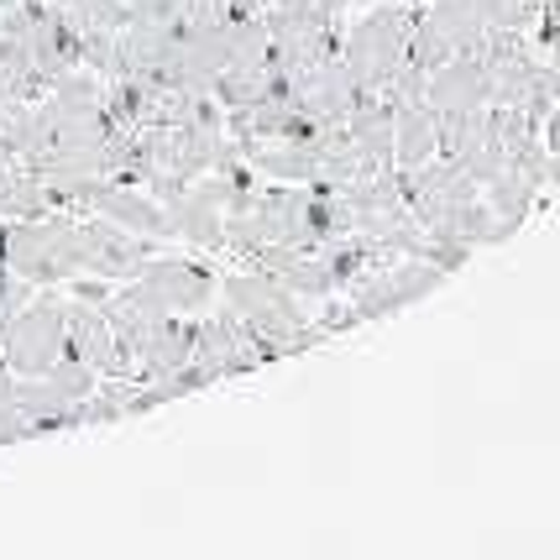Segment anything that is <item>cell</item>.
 <instances>
[{"mask_svg":"<svg viewBox=\"0 0 560 560\" xmlns=\"http://www.w3.org/2000/svg\"><path fill=\"white\" fill-rule=\"evenodd\" d=\"M220 299H225V310L231 315H242L252 325V336L257 341L272 346V357H299V351H310L319 346L315 325L304 315V304H299V293H289L272 272H225L220 278Z\"/></svg>","mask_w":560,"mask_h":560,"instance_id":"1","label":"cell"},{"mask_svg":"<svg viewBox=\"0 0 560 560\" xmlns=\"http://www.w3.org/2000/svg\"><path fill=\"white\" fill-rule=\"evenodd\" d=\"M415 0H372V11L351 22L341 37V63L366 95H383L393 73L409 63V32H415Z\"/></svg>","mask_w":560,"mask_h":560,"instance_id":"2","label":"cell"},{"mask_svg":"<svg viewBox=\"0 0 560 560\" xmlns=\"http://www.w3.org/2000/svg\"><path fill=\"white\" fill-rule=\"evenodd\" d=\"M0 257L32 283H69L79 278V220L26 215L0 220Z\"/></svg>","mask_w":560,"mask_h":560,"instance_id":"3","label":"cell"},{"mask_svg":"<svg viewBox=\"0 0 560 560\" xmlns=\"http://www.w3.org/2000/svg\"><path fill=\"white\" fill-rule=\"evenodd\" d=\"M63 351H69V299L63 293H32L0 325V362L16 377H43Z\"/></svg>","mask_w":560,"mask_h":560,"instance_id":"4","label":"cell"},{"mask_svg":"<svg viewBox=\"0 0 560 560\" xmlns=\"http://www.w3.org/2000/svg\"><path fill=\"white\" fill-rule=\"evenodd\" d=\"M440 283H445V268H435L430 257H393L377 272H366L357 289H346L351 293L346 304L357 310V319H383L393 310H409L419 299H430Z\"/></svg>","mask_w":560,"mask_h":560,"instance_id":"5","label":"cell"},{"mask_svg":"<svg viewBox=\"0 0 560 560\" xmlns=\"http://www.w3.org/2000/svg\"><path fill=\"white\" fill-rule=\"evenodd\" d=\"M189 362L205 366L210 377H236V372H252V366H268L278 362L272 357L268 341H257L252 336V325H246L242 315H231V310H205V315L195 319V351H189Z\"/></svg>","mask_w":560,"mask_h":560,"instance_id":"6","label":"cell"},{"mask_svg":"<svg viewBox=\"0 0 560 560\" xmlns=\"http://www.w3.org/2000/svg\"><path fill=\"white\" fill-rule=\"evenodd\" d=\"M147 257H152V236L121 231L116 220H105V215L79 220V272L105 278V283H121V278H137V268H142Z\"/></svg>","mask_w":560,"mask_h":560,"instance_id":"7","label":"cell"},{"mask_svg":"<svg viewBox=\"0 0 560 560\" xmlns=\"http://www.w3.org/2000/svg\"><path fill=\"white\" fill-rule=\"evenodd\" d=\"M137 278L152 289V299H158L168 315H205L220 299L215 268L189 262V257H147L142 268H137Z\"/></svg>","mask_w":560,"mask_h":560,"instance_id":"8","label":"cell"},{"mask_svg":"<svg viewBox=\"0 0 560 560\" xmlns=\"http://www.w3.org/2000/svg\"><path fill=\"white\" fill-rule=\"evenodd\" d=\"M69 351L95 366L100 377H131L137 372V351L110 330V319L95 299H69Z\"/></svg>","mask_w":560,"mask_h":560,"instance_id":"9","label":"cell"},{"mask_svg":"<svg viewBox=\"0 0 560 560\" xmlns=\"http://www.w3.org/2000/svg\"><path fill=\"white\" fill-rule=\"evenodd\" d=\"M79 210H95V215L116 220L121 231L152 236V242H163V236H168V215H163V205L152 199V189L126 184V178H95V184H84Z\"/></svg>","mask_w":560,"mask_h":560,"instance_id":"10","label":"cell"},{"mask_svg":"<svg viewBox=\"0 0 560 560\" xmlns=\"http://www.w3.org/2000/svg\"><path fill=\"white\" fill-rule=\"evenodd\" d=\"M424 100L435 110H471V105H492V79L488 63L477 52H456L451 63H440L424 84Z\"/></svg>","mask_w":560,"mask_h":560,"instance_id":"11","label":"cell"},{"mask_svg":"<svg viewBox=\"0 0 560 560\" xmlns=\"http://www.w3.org/2000/svg\"><path fill=\"white\" fill-rule=\"evenodd\" d=\"M346 137L362 152L372 168H398L393 163V100L388 95H362V105L346 116Z\"/></svg>","mask_w":560,"mask_h":560,"instance_id":"12","label":"cell"},{"mask_svg":"<svg viewBox=\"0 0 560 560\" xmlns=\"http://www.w3.org/2000/svg\"><path fill=\"white\" fill-rule=\"evenodd\" d=\"M11 398H16V409L26 415L32 430H63L73 415V404H79V393L63 388L52 372H43V377H16V383H11Z\"/></svg>","mask_w":560,"mask_h":560,"instance_id":"13","label":"cell"},{"mask_svg":"<svg viewBox=\"0 0 560 560\" xmlns=\"http://www.w3.org/2000/svg\"><path fill=\"white\" fill-rule=\"evenodd\" d=\"M440 152V116L435 105H393V163L419 168Z\"/></svg>","mask_w":560,"mask_h":560,"instance_id":"14","label":"cell"},{"mask_svg":"<svg viewBox=\"0 0 560 560\" xmlns=\"http://www.w3.org/2000/svg\"><path fill=\"white\" fill-rule=\"evenodd\" d=\"M535 195H539V184L524 168H513V163H503V168H498L488 184H482V199L492 205V215L513 220V225H524V220H529V210H535Z\"/></svg>","mask_w":560,"mask_h":560,"instance_id":"15","label":"cell"},{"mask_svg":"<svg viewBox=\"0 0 560 560\" xmlns=\"http://www.w3.org/2000/svg\"><path fill=\"white\" fill-rule=\"evenodd\" d=\"M539 137H545V152H560V105L539 121Z\"/></svg>","mask_w":560,"mask_h":560,"instance_id":"16","label":"cell"},{"mask_svg":"<svg viewBox=\"0 0 560 560\" xmlns=\"http://www.w3.org/2000/svg\"><path fill=\"white\" fill-rule=\"evenodd\" d=\"M545 184H556V189H560V152H550V168H545Z\"/></svg>","mask_w":560,"mask_h":560,"instance_id":"17","label":"cell"},{"mask_svg":"<svg viewBox=\"0 0 560 560\" xmlns=\"http://www.w3.org/2000/svg\"><path fill=\"white\" fill-rule=\"evenodd\" d=\"M0 325H5V315H0Z\"/></svg>","mask_w":560,"mask_h":560,"instance_id":"18","label":"cell"}]
</instances>
